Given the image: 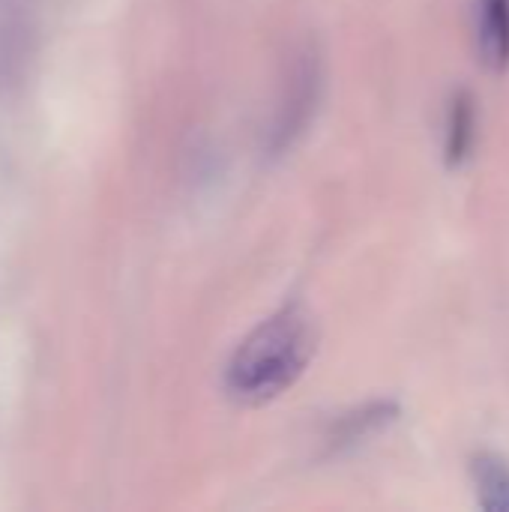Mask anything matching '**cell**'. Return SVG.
I'll list each match as a JSON object with an SVG mask.
<instances>
[{"instance_id": "obj_1", "label": "cell", "mask_w": 509, "mask_h": 512, "mask_svg": "<svg viewBox=\"0 0 509 512\" xmlns=\"http://www.w3.org/2000/svg\"><path fill=\"white\" fill-rule=\"evenodd\" d=\"M318 348V330L306 309L288 306L255 327L234 351L228 366V393L261 405L285 393L306 372Z\"/></svg>"}, {"instance_id": "obj_2", "label": "cell", "mask_w": 509, "mask_h": 512, "mask_svg": "<svg viewBox=\"0 0 509 512\" xmlns=\"http://www.w3.org/2000/svg\"><path fill=\"white\" fill-rule=\"evenodd\" d=\"M318 90H321V63H318V54L309 48L294 57L288 78H285V90H282L273 129H270V147L276 153L294 144L297 135L306 129L312 111L318 108Z\"/></svg>"}, {"instance_id": "obj_3", "label": "cell", "mask_w": 509, "mask_h": 512, "mask_svg": "<svg viewBox=\"0 0 509 512\" xmlns=\"http://www.w3.org/2000/svg\"><path fill=\"white\" fill-rule=\"evenodd\" d=\"M27 57L24 0H0V84L12 81Z\"/></svg>"}, {"instance_id": "obj_4", "label": "cell", "mask_w": 509, "mask_h": 512, "mask_svg": "<svg viewBox=\"0 0 509 512\" xmlns=\"http://www.w3.org/2000/svg\"><path fill=\"white\" fill-rule=\"evenodd\" d=\"M480 54L495 72L509 66V0H480Z\"/></svg>"}, {"instance_id": "obj_5", "label": "cell", "mask_w": 509, "mask_h": 512, "mask_svg": "<svg viewBox=\"0 0 509 512\" xmlns=\"http://www.w3.org/2000/svg\"><path fill=\"white\" fill-rule=\"evenodd\" d=\"M474 126H477V111H474V96L459 93L453 99L450 111V129H447V144H444V159L447 165H462L471 150H474Z\"/></svg>"}, {"instance_id": "obj_6", "label": "cell", "mask_w": 509, "mask_h": 512, "mask_svg": "<svg viewBox=\"0 0 509 512\" xmlns=\"http://www.w3.org/2000/svg\"><path fill=\"white\" fill-rule=\"evenodd\" d=\"M399 414V408L393 402H375V405H366L354 414H348L339 426H336V435H333V444L339 447H348V444H357L363 438H369L372 432H378L381 426L393 423Z\"/></svg>"}, {"instance_id": "obj_7", "label": "cell", "mask_w": 509, "mask_h": 512, "mask_svg": "<svg viewBox=\"0 0 509 512\" xmlns=\"http://www.w3.org/2000/svg\"><path fill=\"white\" fill-rule=\"evenodd\" d=\"M474 477H477V489H480V507L483 510H509V465L495 459V456H483L474 465Z\"/></svg>"}]
</instances>
